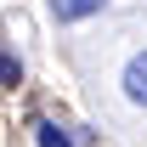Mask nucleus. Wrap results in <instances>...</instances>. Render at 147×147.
Instances as JSON below:
<instances>
[{"label": "nucleus", "mask_w": 147, "mask_h": 147, "mask_svg": "<svg viewBox=\"0 0 147 147\" xmlns=\"http://www.w3.org/2000/svg\"><path fill=\"white\" fill-rule=\"evenodd\" d=\"M125 96L136 102V108H147V51H136L125 62Z\"/></svg>", "instance_id": "obj_1"}, {"label": "nucleus", "mask_w": 147, "mask_h": 147, "mask_svg": "<svg viewBox=\"0 0 147 147\" xmlns=\"http://www.w3.org/2000/svg\"><path fill=\"white\" fill-rule=\"evenodd\" d=\"M108 0H51V17L57 23H79V17H91V11H102Z\"/></svg>", "instance_id": "obj_2"}, {"label": "nucleus", "mask_w": 147, "mask_h": 147, "mask_svg": "<svg viewBox=\"0 0 147 147\" xmlns=\"http://www.w3.org/2000/svg\"><path fill=\"white\" fill-rule=\"evenodd\" d=\"M23 79V57L11 51V45H6V51H0V85H6V91H11V85H17Z\"/></svg>", "instance_id": "obj_4"}, {"label": "nucleus", "mask_w": 147, "mask_h": 147, "mask_svg": "<svg viewBox=\"0 0 147 147\" xmlns=\"http://www.w3.org/2000/svg\"><path fill=\"white\" fill-rule=\"evenodd\" d=\"M34 142H40V147H74L68 130L57 125V119H40V125H34Z\"/></svg>", "instance_id": "obj_3"}]
</instances>
